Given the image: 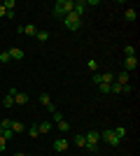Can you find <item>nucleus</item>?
<instances>
[{"label":"nucleus","instance_id":"nucleus-23","mask_svg":"<svg viewBox=\"0 0 140 156\" xmlns=\"http://www.w3.org/2000/svg\"><path fill=\"white\" fill-rule=\"evenodd\" d=\"M40 103L45 105V107H47L49 103H52V98H49V93H40Z\"/></svg>","mask_w":140,"mask_h":156},{"label":"nucleus","instance_id":"nucleus-2","mask_svg":"<svg viewBox=\"0 0 140 156\" xmlns=\"http://www.w3.org/2000/svg\"><path fill=\"white\" fill-rule=\"evenodd\" d=\"M61 21H63V26H66L68 30H80V26H82V19H80V16H77L75 12L66 14V16H63Z\"/></svg>","mask_w":140,"mask_h":156},{"label":"nucleus","instance_id":"nucleus-18","mask_svg":"<svg viewBox=\"0 0 140 156\" xmlns=\"http://www.w3.org/2000/svg\"><path fill=\"white\" fill-rule=\"evenodd\" d=\"M117 84L126 86L128 84V72H119V77H117Z\"/></svg>","mask_w":140,"mask_h":156},{"label":"nucleus","instance_id":"nucleus-31","mask_svg":"<svg viewBox=\"0 0 140 156\" xmlns=\"http://www.w3.org/2000/svg\"><path fill=\"white\" fill-rule=\"evenodd\" d=\"M14 156H28V154H23V151H19V154H14Z\"/></svg>","mask_w":140,"mask_h":156},{"label":"nucleus","instance_id":"nucleus-11","mask_svg":"<svg viewBox=\"0 0 140 156\" xmlns=\"http://www.w3.org/2000/svg\"><path fill=\"white\" fill-rule=\"evenodd\" d=\"M26 103H28V93L19 91L16 96H14V105H26Z\"/></svg>","mask_w":140,"mask_h":156},{"label":"nucleus","instance_id":"nucleus-5","mask_svg":"<svg viewBox=\"0 0 140 156\" xmlns=\"http://www.w3.org/2000/svg\"><path fill=\"white\" fill-rule=\"evenodd\" d=\"M100 140H105V142L110 144V147H117V144L121 142L119 137L114 135V130H112V128H107V130H103V133H100Z\"/></svg>","mask_w":140,"mask_h":156},{"label":"nucleus","instance_id":"nucleus-30","mask_svg":"<svg viewBox=\"0 0 140 156\" xmlns=\"http://www.w3.org/2000/svg\"><path fill=\"white\" fill-rule=\"evenodd\" d=\"M2 16H7V9H5L2 5H0V19H2Z\"/></svg>","mask_w":140,"mask_h":156},{"label":"nucleus","instance_id":"nucleus-28","mask_svg":"<svg viewBox=\"0 0 140 156\" xmlns=\"http://www.w3.org/2000/svg\"><path fill=\"white\" fill-rule=\"evenodd\" d=\"M91 82H96V86L100 84V72H93V77H91Z\"/></svg>","mask_w":140,"mask_h":156},{"label":"nucleus","instance_id":"nucleus-15","mask_svg":"<svg viewBox=\"0 0 140 156\" xmlns=\"http://www.w3.org/2000/svg\"><path fill=\"white\" fill-rule=\"evenodd\" d=\"M73 144H75V147H80V149H84V147H87V137H84V135H75Z\"/></svg>","mask_w":140,"mask_h":156},{"label":"nucleus","instance_id":"nucleus-13","mask_svg":"<svg viewBox=\"0 0 140 156\" xmlns=\"http://www.w3.org/2000/svg\"><path fill=\"white\" fill-rule=\"evenodd\" d=\"M9 56H12V61H21L23 58V51H21L19 47H12V49H9Z\"/></svg>","mask_w":140,"mask_h":156},{"label":"nucleus","instance_id":"nucleus-32","mask_svg":"<svg viewBox=\"0 0 140 156\" xmlns=\"http://www.w3.org/2000/svg\"><path fill=\"white\" fill-rule=\"evenodd\" d=\"M93 156H100V154H98V151H96V154H93Z\"/></svg>","mask_w":140,"mask_h":156},{"label":"nucleus","instance_id":"nucleus-9","mask_svg":"<svg viewBox=\"0 0 140 156\" xmlns=\"http://www.w3.org/2000/svg\"><path fill=\"white\" fill-rule=\"evenodd\" d=\"M73 12L77 14L80 19H82V14L87 12V7H84V0H75V5H73Z\"/></svg>","mask_w":140,"mask_h":156},{"label":"nucleus","instance_id":"nucleus-1","mask_svg":"<svg viewBox=\"0 0 140 156\" xmlns=\"http://www.w3.org/2000/svg\"><path fill=\"white\" fill-rule=\"evenodd\" d=\"M73 5H75V0H56V5H54V16H56V19H63L66 14L73 12Z\"/></svg>","mask_w":140,"mask_h":156},{"label":"nucleus","instance_id":"nucleus-10","mask_svg":"<svg viewBox=\"0 0 140 156\" xmlns=\"http://www.w3.org/2000/svg\"><path fill=\"white\" fill-rule=\"evenodd\" d=\"M19 33H21V35H35V33H38V26H33V23H28V26H19Z\"/></svg>","mask_w":140,"mask_h":156},{"label":"nucleus","instance_id":"nucleus-4","mask_svg":"<svg viewBox=\"0 0 140 156\" xmlns=\"http://www.w3.org/2000/svg\"><path fill=\"white\" fill-rule=\"evenodd\" d=\"M52 117H54V124H56V128H59V130H61V133H70V124H68L66 119H63V114H61V112H59V110L54 112Z\"/></svg>","mask_w":140,"mask_h":156},{"label":"nucleus","instance_id":"nucleus-19","mask_svg":"<svg viewBox=\"0 0 140 156\" xmlns=\"http://www.w3.org/2000/svg\"><path fill=\"white\" fill-rule=\"evenodd\" d=\"M35 37L40 40V42H47V40H49V30H38V33H35Z\"/></svg>","mask_w":140,"mask_h":156},{"label":"nucleus","instance_id":"nucleus-3","mask_svg":"<svg viewBox=\"0 0 140 156\" xmlns=\"http://www.w3.org/2000/svg\"><path fill=\"white\" fill-rule=\"evenodd\" d=\"M87 147H84V149H89L91 151V154H96V151H98V140H100V133L98 130H89L87 135Z\"/></svg>","mask_w":140,"mask_h":156},{"label":"nucleus","instance_id":"nucleus-26","mask_svg":"<svg viewBox=\"0 0 140 156\" xmlns=\"http://www.w3.org/2000/svg\"><path fill=\"white\" fill-rule=\"evenodd\" d=\"M98 91L100 93H110V84H98Z\"/></svg>","mask_w":140,"mask_h":156},{"label":"nucleus","instance_id":"nucleus-17","mask_svg":"<svg viewBox=\"0 0 140 156\" xmlns=\"http://www.w3.org/2000/svg\"><path fill=\"white\" fill-rule=\"evenodd\" d=\"M2 105H5V110H9V107H14V96H9V93H7V96L2 98Z\"/></svg>","mask_w":140,"mask_h":156},{"label":"nucleus","instance_id":"nucleus-16","mask_svg":"<svg viewBox=\"0 0 140 156\" xmlns=\"http://www.w3.org/2000/svg\"><path fill=\"white\" fill-rule=\"evenodd\" d=\"M9 130H12V133H23V124H21V121H16V119H12Z\"/></svg>","mask_w":140,"mask_h":156},{"label":"nucleus","instance_id":"nucleus-29","mask_svg":"<svg viewBox=\"0 0 140 156\" xmlns=\"http://www.w3.org/2000/svg\"><path fill=\"white\" fill-rule=\"evenodd\" d=\"M5 147H7V140L0 135V151H5Z\"/></svg>","mask_w":140,"mask_h":156},{"label":"nucleus","instance_id":"nucleus-25","mask_svg":"<svg viewBox=\"0 0 140 156\" xmlns=\"http://www.w3.org/2000/svg\"><path fill=\"white\" fill-rule=\"evenodd\" d=\"M9 61H12L9 51H2V54H0V63H9Z\"/></svg>","mask_w":140,"mask_h":156},{"label":"nucleus","instance_id":"nucleus-33","mask_svg":"<svg viewBox=\"0 0 140 156\" xmlns=\"http://www.w3.org/2000/svg\"><path fill=\"white\" fill-rule=\"evenodd\" d=\"M124 156H131V154H124Z\"/></svg>","mask_w":140,"mask_h":156},{"label":"nucleus","instance_id":"nucleus-27","mask_svg":"<svg viewBox=\"0 0 140 156\" xmlns=\"http://www.w3.org/2000/svg\"><path fill=\"white\" fill-rule=\"evenodd\" d=\"M9 126H12V119H5V121L0 124V128H2V130H7V128H9Z\"/></svg>","mask_w":140,"mask_h":156},{"label":"nucleus","instance_id":"nucleus-21","mask_svg":"<svg viewBox=\"0 0 140 156\" xmlns=\"http://www.w3.org/2000/svg\"><path fill=\"white\" fill-rule=\"evenodd\" d=\"M124 54H126V58H128V56H135V47L133 44H126V47H124Z\"/></svg>","mask_w":140,"mask_h":156},{"label":"nucleus","instance_id":"nucleus-12","mask_svg":"<svg viewBox=\"0 0 140 156\" xmlns=\"http://www.w3.org/2000/svg\"><path fill=\"white\" fill-rule=\"evenodd\" d=\"M124 19H126V21H135V19H138V12H135L133 7H126V12H124Z\"/></svg>","mask_w":140,"mask_h":156},{"label":"nucleus","instance_id":"nucleus-24","mask_svg":"<svg viewBox=\"0 0 140 156\" xmlns=\"http://www.w3.org/2000/svg\"><path fill=\"white\" fill-rule=\"evenodd\" d=\"M28 135H31V137H40V130H38V126H31V128H28Z\"/></svg>","mask_w":140,"mask_h":156},{"label":"nucleus","instance_id":"nucleus-20","mask_svg":"<svg viewBox=\"0 0 140 156\" xmlns=\"http://www.w3.org/2000/svg\"><path fill=\"white\" fill-rule=\"evenodd\" d=\"M87 68H89V70H91V72H98V61H87Z\"/></svg>","mask_w":140,"mask_h":156},{"label":"nucleus","instance_id":"nucleus-6","mask_svg":"<svg viewBox=\"0 0 140 156\" xmlns=\"http://www.w3.org/2000/svg\"><path fill=\"white\" fill-rule=\"evenodd\" d=\"M68 147H70V142H68L66 137H56V140H54V151H59V154H63V151H66Z\"/></svg>","mask_w":140,"mask_h":156},{"label":"nucleus","instance_id":"nucleus-22","mask_svg":"<svg viewBox=\"0 0 140 156\" xmlns=\"http://www.w3.org/2000/svg\"><path fill=\"white\" fill-rule=\"evenodd\" d=\"M114 135H117V137L121 140V137L126 135V128H124V126H117V128H114Z\"/></svg>","mask_w":140,"mask_h":156},{"label":"nucleus","instance_id":"nucleus-7","mask_svg":"<svg viewBox=\"0 0 140 156\" xmlns=\"http://www.w3.org/2000/svg\"><path fill=\"white\" fill-rule=\"evenodd\" d=\"M131 70H138V56L124 58V72H131Z\"/></svg>","mask_w":140,"mask_h":156},{"label":"nucleus","instance_id":"nucleus-8","mask_svg":"<svg viewBox=\"0 0 140 156\" xmlns=\"http://www.w3.org/2000/svg\"><path fill=\"white\" fill-rule=\"evenodd\" d=\"M52 128H54V124H52V121H47V119L38 124V130H40V135H47V133H49Z\"/></svg>","mask_w":140,"mask_h":156},{"label":"nucleus","instance_id":"nucleus-14","mask_svg":"<svg viewBox=\"0 0 140 156\" xmlns=\"http://www.w3.org/2000/svg\"><path fill=\"white\" fill-rule=\"evenodd\" d=\"M112 82H114L112 72H100V84H112Z\"/></svg>","mask_w":140,"mask_h":156}]
</instances>
